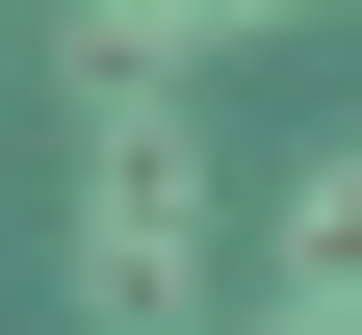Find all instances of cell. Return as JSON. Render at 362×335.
<instances>
[{
    "label": "cell",
    "mask_w": 362,
    "mask_h": 335,
    "mask_svg": "<svg viewBox=\"0 0 362 335\" xmlns=\"http://www.w3.org/2000/svg\"><path fill=\"white\" fill-rule=\"evenodd\" d=\"M259 335H362V310H259Z\"/></svg>",
    "instance_id": "277c9868"
},
{
    "label": "cell",
    "mask_w": 362,
    "mask_h": 335,
    "mask_svg": "<svg viewBox=\"0 0 362 335\" xmlns=\"http://www.w3.org/2000/svg\"><path fill=\"white\" fill-rule=\"evenodd\" d=\"M129 52H233V26H285V0H104Z\"/></svg>",
    "instance_id": "3957f363"
},
{
    "label": "cell",
    "mask_w": 362,
    "mask_h": 335,
    "mask_svg": "<svg viewBox=\"0 0 362 335\" xmlns=\"http://www.w3.org/2000/svg\"><path fill=\"white\" fill-rule=\"evenodd\" d=\"M285 310H362V155L285 181Z\"/></svg>",
    "instance_id": "7a4b0ae2"
},
{
    "label": "cell",
    "mask_w": 362,
    "mask_h": 335,
    "mask_svg": "<svg viewBox=\"0 0 362 335\" xmlns=\"http://www.w3.org/2000/svg\"><path fill=\"white\" fill-rule=\"evenodd\" d=\"M78 310H104V335H181V310H207V181H181V129L78 181Z\"/></svg>",
    "instance_id": "6da1fadb"
}]
</instances>
